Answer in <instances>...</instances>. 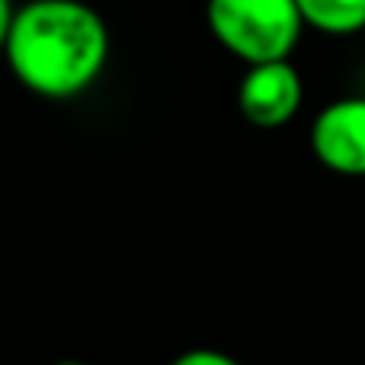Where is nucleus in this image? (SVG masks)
<instances>
[{"mask_svg":"<svg viewBox=\"0 0 365 365\" xmlns=\"http://www.w3.org/2000/svg\"><path fill=\"white\" fill-rule=\"evenodd\" d=\"M205 23L215 42L247 68L292 58L308 29L295 0H205Z\"/></svg>","mask_w":365,"mask_h":365,"instance_id":"2","label":"nucleus"},{"mask_svg":"<svg viewBox=\"0 0 365 365\" xmlns=\"http://www.w3.org/2000/svg\"><path fill=\"white\" fill-rule=\"evenodd\" d=\"M170 365H240L234 356L221 353V349H212V346H195V349H186L180 353Z\"/></svg>","mask_w":365,"mask_h":365,"instance_id":"6","label":"nucleus"},{"mask_svg":"<svg viewBox=\"0 0 365 365\" xmlns=\"http://www.w3.org/2000/svg\"><path fill=\"white\" fill-rule=\"evenodd\" d=\"M51 365H87V362H77V359H61V362H51Z\"/></svg>","mask_w":365,"mask_h":365,"instance_id":"8","label":"nucleus"},{"mask_svg":"<svg viewBox=\"0 0 365 365\" xmlns=\"http://www.w3.org/2000/svg\"><path fill=\"white\" fill-rule=\"evenodd\" d=\"M13 16H16V4H13V0H0V55H4V48H6V36H10Z\"/></svg>","mask_w":365,"mask_h":365,"instance_id":"7","label":"nucleus"},{"mask_svg":"<svg viewBox=\"0 0 365 365\" xmlns=\"http://www.w3.org/2000/svg\"><path fill=\"white\" fill-rule=\"evenodd\" d=\"M311 154L336 177H365V96H340L311 122Z\"/></svg>","mask_w":365,"mask_h":365,"instance_id":"4","label":"nucleus"},{"mask_svg":"<svg viewBox=\"0 0 365 365\" xmlns=\"http://www.w3.org/2000/svg\"><path fill=\"white\" fill-rule=\"evenodd\" d=\"M109 26L87 0H26L16 6L4 61L38 100L83 96L109 64Z\"/></svg>","mask_w":365,"mask_h":365,"instance_id":"1","label":"nucleus"},{"mask_svg":"<svg viewBox=\"0 0 365 365\" xmlns=\"http://www.w3.org/2000/svg\"><path fill=\"white\" fill-rule=\"evenodd\" d=\"M308 29L330 38L365 32V0H295Z\"/></svg>","mask_w":365,"mask_h":365,"instance_id":"5","label":"nucleus"},{"mask_svg":"<svg viewBox=\"0 0 365 365\" xmlns=\"http://www.w3.org/2000/svg\"><path fill=\"white\" fill-rule=\"evenodd\" d=\"M304 81L292 58L250 64L237 83V109L253 128H282L302 113Z\"/></svg>","mask_w":365,"mask_h":365,"instance_id":"3","label":"nucleus"}]
</instances>
